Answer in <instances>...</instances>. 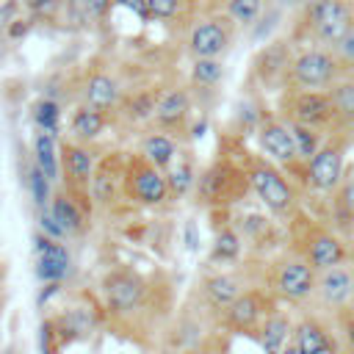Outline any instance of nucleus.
Instances as JSON below:
<instances>
[{"instance_id":"27","label":"nucleus","mask_w":354,"mask_h":354,"mask_svg":"<svg viewBox=\"0 0 354 354\" xmlns=\"http://www.w3.org/2000/svg\"><path fill=\"white\" fill-rule=\"evenodd\" d=\"M113 0H64V11L75 25H97L108 17Z\"/></svg>"},{"instance_id":"5","label":"nucleus","mask_w":354,"mask_h":354,"mask_svg":"<svg viewBox=\"0 0 354 354\" xmlns=\"http://www.w3.org/2000/svg\"><path fill=\"white\" fill-rule=\"evenodd\" d=\"M102 299H105L108 313L130 315L144 304L147 282L130 268H113L102 277Z\"/></svg>"},{"instance_id":"46","label":"nucleus","mask_w":354,"mask_h":354,"mask_svg":"<svg viewBox=\"0 0 354 354\" xmlns=\"http://www.w3.org/2000/svg\"><path fill=\"white\" fill-rule=\"evenodd\" d=\"M279 354H299V351H296V346H293V343H288V346H285Z\"/></svg>"},{"instance_id":"36","label":"nucleus","mask_w":354,"mask_h":354,"mask_svg":"<svg viewBox=\"0 0 354 354\" xmlns=\"http://www.w3.org/2000/svg\"><path fill=\"white\" fill-rule=\"evenodd\" d=\"M183 0H147V19H174Z\"/></svg>"},{"instance_id":"50","label":"nucleus","mask_w":354,"mask_h":354,"mask_svg":"<svg viewBox=\"0 0 354 354\" xmlns=\"http://www.w3.org/2000/svg\"><path fill=\"white\" fill-rule=\"evenodd\" d=\"M0 3H3V0H0Z\"/></svg>"},{"instance_id":"21","label":"nucleus","mask_w":354,"mask_h":354,"mask_svg":"<svg viewBox=\"0 0 354 354\" xmlns=\"http://www.w3.org/2000/svg\"><path fill=\"white\" fill-rule=\"evenodd\" d=\"M30 160L58 188V183H61V147H58V138L50 136V133L33 130V138H30Z\"/></svg>"},{"instance_id":"49","label":"nucleus","mask_w":354,"mask_h":354,"mask_svg":"<svg viewBox=\"0 0 354 354\" xmlns=\"http://www.w3.org/2000/svg\"><path fill=\"white\" fill-rule=\"evenodd\" d=\"M0 304H3V299H0Z\"/></svg>"},{"instance_id":"9","label":"nucleus","mask_w":354,"mask_h":354,"mask_svg":"<svg viewBox=\"0 0 354 354\" xmlns=\"http://www.w3.org/2000/svg\"><path fill=\"white\" fill-rule=\"evenodd\" d=\"M335 119H337V111H335V102H332L329 91H299V94H293L288 122L321 130V127L332 124Z\"/></svg>"},{"instance_id":"2","label":"nucleus","mask_w":354,"mask_h":354,"mask_svg":"<svg viewBox=\"0 0 354 354\" xmlns=\"http://www.w3.org/2000/svg\"><path fill=\"white\" fill-rule=\"evenodd\" d=\"M122 191L130 202L155 207L163 205L169 196V183H166V171H160L158 166H152L149 160H144L141 155H133L124 163V177H122Z\"/></svg>"},{"instance_id":"39","label":"nucleus","mask_w":354,"mask_h":354,"mask_svg":"<svg viewBox=\"0 0 354 354\" xmlns=\"http://www.w3.org/2000/svg\"><path fill=\"white\" fill-rule=\"evenodd\" d=\"M155 102H158V97H152V94H138V97H133L130 100V116L133 119H147V116H152L155 113Z\"/></svg>"},{"instance_id":"22","label":"nucleus","mask_w":354,"mask_h":354,"mask_svg":"<svg viewBox=\"0 0 354 354\" xmlns=\"http://www.w3.org/2000/svg\"><path fill=\"white\" fill-rule=\"evenodd\" d=\"M122 177H124V166H113V158H105L94 166V177H91V202L94 205H111L116 199V191L122 188Z\"/></svg>"},{"instance_id":"44","label":"nucleus","mask_w":354,"mask_h":354,"mask_svg":"<svg viewBox=\"0 0 354 354\" xmlns=\"http://www.w3.org/2000/svg\"><path fill=\"white\" fill-rule=\"evenodd\" d=\"M183 354H218V351L210 348V346H191V348H185Z\"/></svg>"},{"instance_id":"33","label":"nucleus","mask_w":354,"mask_h":354,"mask_svg":"<svg viewBox=\"0 0 354 354\" xmlns=\"http://www.w3.org/2000/svg\"><path fill=\"white\" fill-rule=\"evenodd\" d=\"M329 97L335 102L337 116L354 122V80H335L329 86Z\"/></svg>"},{"instance_id":"14","label":"nucleus","mask_w":354,"mask_h":354,"mask_svg":"<svg viewBox=\"0 0 354 354\" xmlns=\"http://www.w3.org/2000/svg\"><path fill=\"white\" fill-rule=\"evenodd\" d=\"M293 346L299 354H337L335 335L318 318H301L293 324Z\"/></svg>"},{"instance_id":"42","label":"nucleus","mask_w":354,"mask_h":354,"mask_svg":"<svg viewBox=\"0 0 354 354\" xmlns=\"http://www.w3.org/2000/svg\"><path fill=\"white\" fill-rule=\"evenodd\" d=\"M343 205H346V207H348V213L354 216V177L343 185Z\"/></svg>"},{"instance_id":"18","label":"nucleus","mask_w":354,"mask_h":354,"mask_svg":"<svg viewBox=\"0 0 354 354\" xmlns=\"http://www.w3.org/2000/svg\"><path fill=\"white\" fill-rule=\"evenodd\" d=\"M188 113H191V97H188V91L185 88H169V91H163L158 97L152 119L163 130H180L185 124Z\"/></svg>"},{"instance_id":"29","label":"nucleus","mask_w":354,"mask_h":354,"mask_svg":"<svg viewBox=\"0 0 354 354\" xmlns=\"http://www.w3.org/2000/svg\"><path fill=\"white\" fill-rule=\"evenodd\" d=\"M25 185H28V194H30L33 207H36V210H44V207L50 205V199H53L55 185L44 177V171H41L33 160H28V166H25Z\"/></svg>"},{"instance_id":"8","label":"nucleus","mask_w":354,"mask_h":354,"mask_svg":"<svg viewBox=\"0 0 354 354\" xmlns=\"http://www.w3.org/2000/svg\"><path fill=\"white\" fill-rule=\"evenodd\" d=\"M72 271V254L64 241H55L44 232H33V274L44 282H64Z\"/></svg>"},{"instance_id":"32","label":"nucleus","mask_w":354,"mask_h":354,"mask_svg":"<svg viewBox=\"0 0 354 354\" xmlns=\"http://www.w3.org/2000/svg\"><path fill=\"white\" fill-rule=\"evenodd\" d=\"M224 77V64L218 58H194L191 80L196 86H216Z\"/></svg>"},{"instance_id":"30","label":"nucleus","mask_w":354,"mask_h":354,"mask_svg":"<svg viewBox=\"0 0 354 354\" xmlns=\"http://www.w3.org/2000/svg\"><path fill=\"white\" fill-rule=\"evenodd\" d=\"M166 183H169V194L174 196H185L194 185H196V174H194V163L191 158H180L166 169Z\"/></svg>"},{"instance_id":"10","label":"nucleus","mask_w":354,"mask_h":354,"mask_svg":"<svg viewBox=\"0 0 354 354\" xmlns=\"http://www.w3.org/2000/svg\"><path fill=\"white\" fill-rule=\"evenodd\" d=\"M315 282H318V274L313 271V266L307 260H285V263H279V268L274 274V288L288 301H301V299L313 296Z\"/></svg>"},{"instance_id":"6","label":"nucleus","mask_w":354,"mask_h":354,"mask_svg":"<svg viewBox=\"0 0 354 354\" xmlns=\"http://www.w3.org/2000/svg\"><path fill=\"white\" fill-rule=\"evenodd\" d=\"M340 64L326 50H304L290 61V80L301 91H321L337 80Z\"/></svg>"},{"instance_id":"41","label":"nucleus","mask_w":354,"mask_h":354,"mask_svg":"<svg viewBox=\"0 0 354 354\" xmlns=\"http://www.w3.org/2000/svg\"><path fill=\"white\" fill-rule=\"evenodd\" d=\"M113 6H122L133 14H138L141 19H147V0H113Z\"/></svg>"},{"instance_id":"48","label":"nucleus","mask_w":354,"mask_h":354,"mask_svg":"<svg viewBox=\"0 0 354 354\" xmlns=\"http://www.w3.org/2000/svg\"><path fill=\"white\" fill-rule=\"evenodd\" d=\"M279 3H288L290 6V3H299V0H279Z\"/></svg>"},{"instance_id":"40","label":"nucleus","mask_w":354,"mask_h":354,"mask_svg":"<svg viewBox=\"0 0 354 354\" xmlns=\"http://www.w3.org/2000/svg\"><path fill=\"white\" fill-rule=\"evenodd\" d=\"M335 53H337V58L343 61V64H348V66H354V30L335 47Z\"/></svg>"},{"instance_id":"15","label":"nucleus","mask_w":354,"mask_h":354,"mask_svg":"<svg viewBox=\"0 0 354 354\" xmlns=\"http://www.w3.org/2000/svg\"><path fill=\"white\" fill-rule=\"evenodd\" d=\"M47 210H50V216L58 221V227L66 232V238H77V235H83L86 227H88V213H86L83 205L75 202L61 185L53 191V199H50Z\"/></svg>"},{"instance_id":"16","label":"nucleus","mask_w":354,"mask_h":354,"mask_svg":"<svg viewBox=\"0 0 354 354\" xmlns=\"http://www.w3.org/2000/svg\"><path fill=\"white\" fill-rule=\"evenodd\" d=\"M246 177L235 174L230 166H213L199 177V194L205 202H230V196H235L238 185L246 188Z\"/></svg>"},{"instance_id":"34","label":"nucleus","mask_w":354,"mask_h":354,"mask_svg":"<svg viewBox=\"0 0 354 354\" xmlns=\"http://www.w3.org/2000/svg\"><path fill=\"white\" fill-rule=\"evenodd\" d=\"M263 6H266V0H230L227 14L238 25H252L263 14Z\"/></svg>"},{"instance_id":"45","label":"nucleus","mask_w":354,"mask_h":354,"mask_svg":"<svg viewBox=\"0 0 354 354\" xmlns=\"http://www.w3.org/2000/svg\"><path fill=\"white\" fill-rule=\"evenodd\" d=\"M346 337H348V343H351V348H354V318L346 324Z\"/></svg>"},{"instance_id":"24","label":"nucleus","mask_w":354,"mask_h":354,"mask_svg":"<svg viewBox=\"0 0 354 354\" xmlns=\"http://www.w3.org/2000/svg\"><path fill=\"white\" fill-rule=\"evenodd\" d=\"M108 124V113L97 111L91 105H77L69 113V138L80 141V144H91L94 138H100V133Z\"/></svg>"},{"instance_id":"43","label":"nucleus","mask_w":354,"mask_h":354,"mask_svg":"<svg viewBox=\"0 0 354 354\" xmlns=\"http://www.w3.org/2000/svg\"><path fill=\"white\" fill-rule=\"evenodd\" d=\"M185 241H188V249H196L199 238H196V227H194V221L185 224Z\"/></svg>"},{"instance_id":"13","label":"nucleus","mask_w":354,"mask_h":354,"mask_svg":"<svg viewBox=\"0 0 354 354\" xmlns=\"http://www.w3.org/2000/svg\"><path fill=\"white\" fill-rule=\"evenodd\" d=\"M257 138L271 163H293L296 160V144H293V133H290L288 122L266 119L257 130Z\"/></svg>"},{"instance_id":"28","label":"nucleus","mask_w":354,"mask_h":354,"mask_svg":"<svg viewBox=\"0 0 354 354\" xmlns=\"http://www.w3.org/2000/svg\"><path fill=\"white\" fill-rule=\"evenodd\" d=\"M243 293L241 282L232 274H213L205 279V296L216 310H224L227 304H232L238 296Z\"/></svg>"},{"instance_id":"25","label":"nucleus","mask_w":354,"mask_h":354,"mask_svg":"<svg viewBox=\"0 0 354 354\" xmlns=\"http://www.w3.org/2000/svg\"><path fill=\"white\" fill-rule=\"evenodd\" d=\"M138 155L144 160H149L152 166H158L160 171H166L177 160L180 149H177V141L169 133H147L141 138V152Z\"/></svg>"},{"instance_id":"19","label":"nucleus","mask_w":354,"mask_h":354,"mask_svg":"<svg viewBox=\"0 0 354 354\" xmlns=\"http://www.w3.org/2000/svg\"><path fill=\"white\" fill-rule=\"evenodd\" d=\"M346 260V246L337 235L332 232H315L307 243V263L313 266L315 274L321 271H329V268H337L343 266Z\"/></svg>"},{"instance_id":"23","label":"nucleus","mask_w":354,"mask_h":354,"mask_svg":"<svg viewBox=\"0 0 354 354\" xmlns=\"http://www.w3.org/2000/svg\"><path fill=\"white\" fill-rule=\"evenodd\" d=\"M257 340H260V348H263L266 354H279L288 343H293V321H290L285 313L274 310V313L260 324Z\"/></svg>"},{"instance_id":"35","label":"nucleus","mask_w":354,"mask_h":354,"mask_svg":"<svg viewBox=\"0 0 354 354\" xmlns=\"http://www.w3.org/2000/svg\"><path fill=\"white\" fill-rule=\"evenodd\" d=\"M241 254V238L235 230L224 227L218 235H216V243H213V257L218 260H235Z\"/></svg>"},{"instance_id":"4","label":"nucleus","mask_w":354,"mask_h":354,"mask_svg":"<svg viewBox=\"0 0 354 354\" xmlns=\"http://www.w3.org/2000/svg\"><path fill=\"white\" fill-rule=\"evenodd\" d=\"M246 180L271 213L282 216L293 207V188L271 160H252V166L246 169Z\"/></svg>"},{"instance_id":"37","label":"nucleus","mask_w":354,"mask_h":354,"mask_svg":"<svg viewBox=\"0 0 354 354\" xmlns=\"http://www.w3.org/2000/svg\"><path fill=\"white\" fill-rule=\"evenodd\" d=\"M19 6L25 14L39 19V17H53L58 8H64V0H19Z\"/></svg>"},{"instance_id":"51","label":"nucleus","mask_w":354,"mask_h":354,"mask_svg":"<svg viewBox=\"0 0 354 354\" xmlns=\"http://www.w3.org/2000/svg\"><path fill=\"white\" fill-rule=\"evenodd\" d=\"M8 354H11V351H8Z\"/></svg>"},{"instance_id":"11","label":"nucleus","mask_w":354,"mask_h":354,"mask_svg":"<svg viewBox=\"0 0 354 354\" xmlns=\"http://www.w3.org/2000/svg\"><path fill=\"white\" fill-rule=\"evenodd\" d=\"M307 180L318 191H335L343 183V149H340V144H324L307 160Z\"/></svg>"},{"instance_id":"1","label":"nucleus","mask_w":354,"mask_h":354,"mask_svg":"<svg viewBox=\"0 0 354 354\" xmlns=\"http://www.w3.org/2000/svg\"><path fill=\"white\" fill-rule=\"evenodd\" d=\"M58 147H61V183L58 185L75 202H80L86 213H91L94 202H91L88 188H91V177H94V166H97L94 152L88 149V144H80L75 138H61Z\"/></svg>"},{"instance_id":"26","label":"nucleus","mask_w":354,"mask_h":354,"mask_svg":"<svg viewBox=\"0 0 354 354\" xmlns=\"http://www.w3.org/2000/svg\"><path fill=\"white\" fill-rule=\"evenodd\" d=\"M30 122L36 130L41 133H50V136H61V122H64V111H61V102L53 100V97H39L33 105H30Z\"/></svg>"},{"instance_id":"12","label":"nucleus","mask_w":354,"mask_h":354,"mask_svg":"<svg viewBox=\"0 0 354 354\" xmlns=\"http://www.w3.org/2000/svg\"><path fill=\"white\" fill-rule=\"evenodd\" d=\"M230 47V30L221 19H199L188 33V50L194 58H218Z\"/></svg>"},{"instance_id":"31","label":"nucleus","mask_w":354,"mask_h":354,"mask_svg":"<svg viewBox=\"0 0 354 354\" xmlns=\"http://www.w3.org/2000/svg\"><path fill=\"white\" fill-rule=\"evenodd\" d=\"M288 127H290V133H293V144H296V158L299 160H310L324 144H321V136H318V130H313V127H304V124H296V122H288Z\"/></svg>"},{"instance_id":"3","label":"nucleus","mask_w":354,"mask_h":354,"mask_svg":"<svg viewBox=\"0 0 354 354\" xmlns=\"http://www.w3.org/2000/svg\"><path fill=\"white\" fill-rule=\"evenodd\" d=\"M307 25L313 28V36L318 41L337 47L354 30V17L343 0H310Z\"/></svg>"},{"instance_id":"47","label":"nucleus","mask_w":354,"mask_h":354,"mask_svg":"<svg viewBox=\"0 0 354 354\" xmlns=\"http://www.w3.org/2000/svg\"><path fill=\"white\" fill-rule=\"evenodd\" d=\"M3 274H6V271H3V263H0V285H3Z\"/></svg>"},{"instance_id":"20","label":"nucleus","mask_w":354,"mask_h":354,"mask_svg":"<svg viewBox=\"0 0 354 354\" xmlns=\"http://www.w3.org/2000/svg\"><path fill=\"white\" fill-rule=\"evenodd\" d=\"M122 100V86L108 72H91L83 83V105H91L97 111H111Z\"/></svg>"},{"instance_id":"38","label":"nucleus","mask_w":354,"mask_h":354,"mask_svg":"<svg viewBox=\"0 0 354 354\" xmlns=\"http://www.w3.org/2000/svg\"><path fill=\"white\" fill-rule=\"evenodd\" d=\"M36 230L44 232V235H50V238H55V241H66V232L58 227V221L50 216L47 207L44 210H36Z\"/></svg>"},{"instance_id":"17","label":"nucleus","mask_w":354,"mask_h":354,"mask_svg":"<svg viewBox=\"0 0 354 354\" xmlns=\"http://www.w3.org/2000/svg\"><path fill=\"white\" fill-rule=\"evenodd\" d=\"M315 293L321 296L324 304L343 307V304H348L354 299V274L348 268H343V266L321 271L318 282H315Z\"/></svg>"},{"instance_id":"7","label":"nucleus","mask_w":354,"mask_h":354,"mask_svg":"<svg viewBox=\"0 0 354 354\" xmlns=\"http://www.w3.org/2000/svg\"><path fill=\"white\" fill-rule=\"evenodd\" d=\"M274 313V301L263 293V290H243L232 304H227L221 310V324L230 332H241V335H257L260 324Z\"/></svg>"}]
</instances>
